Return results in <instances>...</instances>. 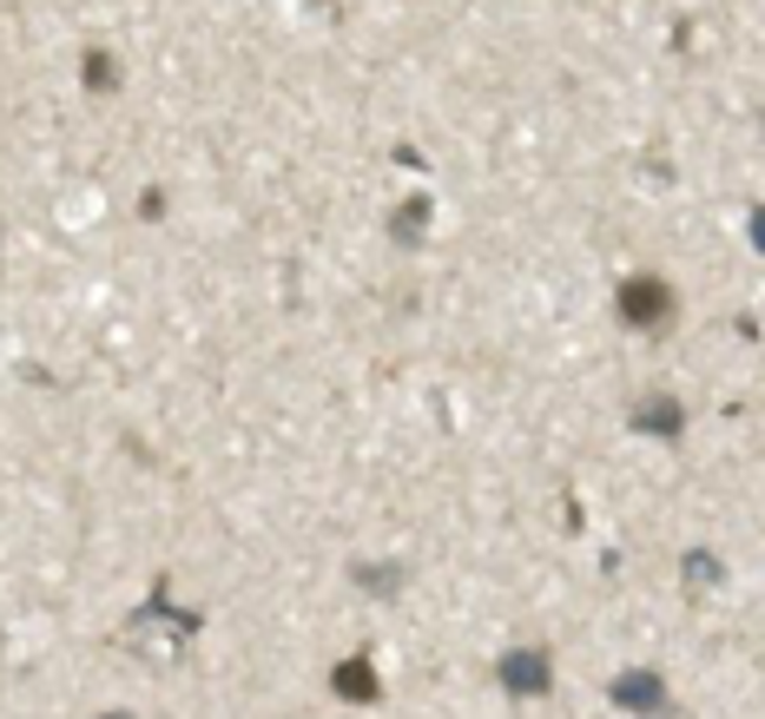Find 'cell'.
Listing matches in <instances>:
<instances>
[{
  "mask_svg": "<svg viewBox=\"0 0 765 719\" xmlns=\"http://www.w3.org/2000/svg\"><path fill=\"white\" fill-rule=\"evenodd\" d=\"M666 310H673V297H666L660 278H634L621 291V317H627V324H666Z\"/></svg>",
  "mask_w": 765,
  "mask_h": 719,
  "instance_id": "6da1fadb",
  "label": "cell"
},
{
  "mask_svg": "<svg viewBox=\"0 0 765 719\" xmlns=\"http://www.w3.org/2000/svg\"><path fill=\"white\" fill-rule=\"evenodd\" d=\"M647 423H653L660 436H673V429H679V410H673V403H653V410H640V429H647Z\"/></svg>",
  "mask_w": 765,
  "mask_h": 719,
  "instance_id": "5b68a950",
  "label": "cell"
},
{
  "mask_svg": "<svg viewBox=\"0 0 765 719\" xmlns=\"http://www.w3.org/2000/svg\"><path fill=\"white\" fill-rule=\"evenodd\" d=\"M745 231H752V245L765 252V205H752V218H745Z\"/></svg>",
  "mask_w": 765,
  "mask_h": 719,
  "instance_id": "8992f818",
  "label": "cell"
},
{
  "mask_svg": "<svg viewBox=\"0 0 765 719\" xmlns=\"http://www.w3.org/2000/svg\"><path fill=\"white\" fill-rule=\"evenodd\" d=\"M330 686L344 693V699H377V673H370V660H344L330 673Z\"/></svg>",
  "mask_w": 765,
  "mask_h": 719,
  "instance_id": "277c9868",
  "label": "cell"
},
{
  "mask_svg": "<svg viewBox=\"0 0 765 719\" xmlns=\"http://www.w3.org/2000/svg\"><path fill=\"white\" fill-rule=\"evenodd\" d=\"M501 686L508 693H548V654H535V647H515V654H501Z\"/></svg>",
  "mask_w": 765,
  "mask_h": 719,
  "instance_id": "7a4b0ae2",
  "label": "cell"
},
{
  "mask_svg": "<svg viewBox=\"0 0 765 719\" xmlns=\"http://www.w3.org/2000/svg\"><path fill=\"white\" fill-rule=\"evenodd\" d=\"M614 699H621V706H634V712H653L666 693H660V673H621Z\"/></svg>",
  "mask_w": 765,
  "mask_h": 719,
  "instance_id": "3957f363",
  "label": "cell"
}]
</instances>
